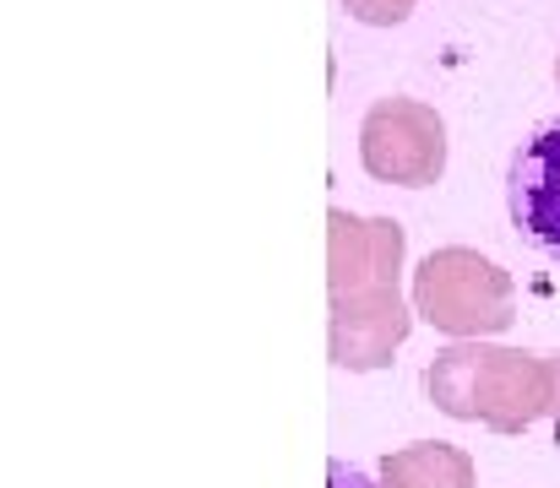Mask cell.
Wrapping results in <instances>:
<instances>
[{
	"label": "cell",
	"instance_id": "obj_6",
	"mask_svg": "<svg viewBox=\"0 0 560 488\" xmlns=\"http://www.w3.org/2000/svg\"><path fill=\"white\" fill-rule=\"evenodd\" d=\"M506 206H512V223L523 228V239L534 250H545L550 261H560V120L539 126L512 153Z\"/></svg>",
	"mask_w": 560,
	"mask_h": 488
},
{
	"label": "cell",
	"instance_id": "obj_1",
	"mask_svg": "<svg viewBox=\"0 0 560 488\" xmlns=\"http://www.w3.org/2000/svg\"><path fill=\"white\" fill-rule=\"evenodd\" d=\"M424 391L457 424H485L490 435H523V429L556 418L560 369L556 353L452 342L430 358Z\"/></svg>",
	"mask_w": 560,
	"mask_h": 488
},
{
	"label": "cell",
	"instance_id": "obj_7",
	"mask_svg": "<svg viewBox=\"0 0 560 488\" xmlns=\"http://www.w3.org/2000/svg\"><path fill=\"white\" fill-rule=\"evenodd\" d=\"M375 488H479V467L463 445L446 440H413L392 456H381Z\"/></svg>",
	"mask_w": 560,
	"mask_h": 488
},
{
	"label": "cell",
	"instance_id": "obj_3",
	"mask_svg": "<svg viewBox=\"0 0 560 488\" xmlns=\"http://www.w3.org/2000/svg\"><path fill=\"white\" fill-rule=\"evenodd\" d=\"M360 163L381 185L424 190L446 174V120L419 98H375L360 120Z\"/></svg>",
	"mask_w": 560,
	"mask_h": 488
},
{
	"label": "cell",
	"instance_id": "obj_5",
	"mask_svg": "<svg viewBox=\"0 0 560 488\" xmlns=\"http://www.w3.org/2000/svg\"><path fill=\"white\" fill-rule=\"evenodd\" d=\"M408 255V234L397 217H354L343 206L327 212V294L397 288Z\"/></svg>",
	"mask_w": 560,
	"mask_h": 488
},
{
	"label": "cell",
	"instance_id": "obj_10",
	"mask_svg": "<svg viewBox=\"0 0 560 488\" xmlns=\"http://www.w3.org/2000/svg\"><path fill=\"white\" fill-rule=\"evenodd\" d=\"M556 82H560V60H556Z\"/></svg>",
	"mask_w": 560,
	"mask_h": 488
},
{
	"label": "cell",
	"instance_id": "obj_2",
	"mask_svg": "<svg viewBox=\"0 0 560 488\" xmlns=\"http://www.w3.org/2000/svg\"><path fill=\"white\" fill-rule=\"evenodd\" d=\"M413 316L457 342H485L517 321V288L490 255L446 245L430 250L413 272Z\"/></svg>",
	"mask_w": 560,
	"mask_h": 488
},
{
	"label": "cell",
	"instance_id": "obj_4",
	"mask_svg": "<svg viewBox=\"0 0 560 488\" xmlns=\"http://www.w3.org/2000/svg\"><path fill=\"white\" fill-rule=\"evenodd\" d=\"M413 331V305H402L397 288H360V294H332V321H327V353L349 374L386 369L392 353Z\"/></svg>",
	"mask_w": 560,
	"mask_h": 488
},
{
	"label": "cell",
	"instance_id": "obj_9",
	"mask_svg": "<svg viewBox=\"0 0 560 488\" xmlns=\"http://www.w3.org/2000/svg\"><path fill=\"white\" fill-rule=\"evenodd\" d=\"M327 484L332 488H375L365 473H354V467H343V462H327Z\"/></svg>",
	"mask_w": 560,
	"mask_h": 488
},
{
	"label": "cell",
	"instance_id": "obj_8",
	"mask_svg": "<svg viewBox=\"0 0 560 488\" xmlns=\"http://www.w3.org/2000/svg\"><path fill=\"white\" fill-rule=\"evenodd\" d=\"M343 5H349V16L365 22V27H397V22H408L413 5H424V0H343Z\"/></svg>",
	"mask_w": 560,
	"mask_h": 488
}]
</instances>
